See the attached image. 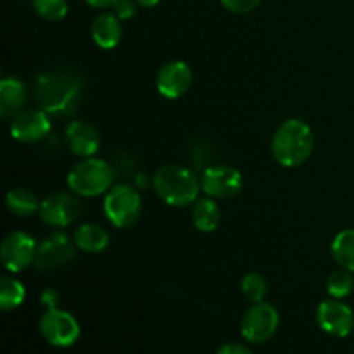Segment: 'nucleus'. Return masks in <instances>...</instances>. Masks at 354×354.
Returning <instances> with one entry per match:
<instances>
[{
  "mask_svg": "<svg viewBox=\"0 0 354 354\" xmlns=\"http://www.w3.org/2000/svg\"><path fill=\"white\" fill-rule=\"evenodd\" d=\"M114 182V168L104 159L83 158L68 173V185L76 196L97 197L109 192Z\"/></svg>",
  "mask_w": 354,
  "mask_h": 354,
  "instance_id": "20e7f679",
  "label": "nucleus"
},
{
  "mask_svg": "<svg viewBox=\"0 0 354 354\" xmlns=\"http://www.w3.org/2000/svg\"><path fill=\"white\" fill-rule=\"evenodd\" d=\"M26 297V289L19 280L14 277H2L0 279V308L3 311H10L19 308Z\"/></svg>",
  "mask_w": 354,
  "mask_h": 354,
  "instance_id": "4be33fe9",
  "label": "nucleus"
},
{
  "mask_svg": "<svg viewBox=\"0 0 354 354\" xmlns=\"http://www.w3.org/2000/svg\"><path fill=\"white\" fill-rule=\"evenodd\" d=\"M315 147V135L310 124L303 120L290 118L283 121L272 138V154L277 162L286 168L301 166L311 156Z\"/></svg>",
  "mask_w": 354,
  "mask_h": 354,
  "instance_id": "f03ea898",
  "label": "nucleus"
},
{
  "mask_svg": "<svg viewBox=\"0 0 354 354\" xmlns=\"http://www.w3.org/2000/svg\"><path fill=\"white\" fill-rule=\"evenodd\" d=\"M38 244L26 232H10L0 245V258L7 272L19 273L33 265Z\"/></svg>",
  "mask_w": 354,
  "mask_h": 354,
  "instance_id": "9d476101",
  "label": "nucleus"
},
{
  "mask_svg": "<svg viewBox=\"0 0 354 354\" xmlns=\"http://www.w3.org/2000/svg\"><path fill=\"white\" fill-rule=\"evenodd\" d=\"M40 332L48 344L55 348H69L78 341L80 324L68 311L52 308L41 315Z\"/></svg>",
  "mask_w": 354,
  "mask_h": 354,
  "instance_id": "6e6552de",
  "label": "nucleus"
},
{
  "mask_svg": "<svg viewBox=\"0 0 354 354\" xmlns=\"http://www.w3.org/2000/svg\"><path fill=\"white\" fill-rule=\"evenodd\" d=\"M279 324V311L273 304L265 303V301L252 303V306L242 317V337L251 344H263L275 335Z\"/></svg>",
  "mask_w": 354,
  "mask_h": 354,
  "instance_id": "423d86ee",
  "label": "nucleus"
},
{
  "mask_svg": "<svg viewBox=\"0 0 354 354\" xmlns=\"http://www.w3.org/2000/svg\"><path fill=\"white\" fill-rule=\"evenodd\" d=\"M354 289V277L353 272L349 270L341 268L335 270L328 275L327 279V292L330 294V297H335V299H344L349 294L353 292Z\"/></svg>",
  "mask_w": 354,
  "mask_h": 354,
  "instance_id": "5701e85b",
  "label": "nucleus"
},
{
  "mask_svg": "<svg viewBox=\"0 0 354 354\" xmlns=\"http://www.w3.org/2000/svg\"><path fill=\"white\" fill-rule=\"evenodd\" d=\"M137 0H114L113 12L120 17L121 21H127L135 16L137 12Z\"/></svg>",
  "mask_w": 354,
  "mask_h": 354,
  "instance_id": "bb28decb",
  "label": "nucleus"
},
{
  "mask_svg": "<svg viewBox=\"0 0 354 354\" xmlns=\"http://www.w3.org/2000/svg\"><path fill=\"white\" fill-rule=\"evenodd\" d=\"M216 354H252V351L248 346L239 344V342H228V344L221 346Z\"/></svg>",
  "mask_w": 354,
  "mask_h": 354,
  "instance_id": "c85d7f7f",
  "label": "nucleus"
},
{
  "mask_svg": "<svg viewBox=\"0 0 354 354\" xmlns=\"http://www.w3.org/2000/svg\"><path fill=\"white\" fill-rule=\"evenodd\" d=\"M332 256L341 268L354 273V228H348L335 235L330 245Z\"/></svg>",
  "mask_w": 354,
  "mask_h": 354,
  "instance_id": "412c9836",
  "label": "nucleus"
},
{
  "mask_svg": "<svg viewBox=\"0 0 354 354\" xmlns=\"http://www.w3.org/2000/svg\"><path fill=\"white\" fill-rule=\"evenodd\" d=\"M28 92L26 86L17 78H3L0 82V116L3 120L16 118L24 111Z\"/></svg>",
  "mask_w": 354,
  "mask_h": 354,
  "instance_id": "dca6fc26",
  "label": "nucleus"
},
{
  "mask_svg": "<svg viewBox=\"0 0 354 354\" xmlns=\"http://www.w3.org/2000/svg\"><path fill=\"white\" fill-rule=\"evenodd\" d=\"M242 187V173L227 165L207 166L201 176V189L211 199H230L241 192Z\"/></svg>",
  "mask_w": 354,
  "mask_h": 354,
  "instance_id": "1a4fd4ad",
  "label": "nucleus"
},
{
  "mask_svg": "<svg viewBox=\"0 0 354 354\" xmlns=\"http://www.w3.org/2000/svg\"><path fill=\"white\" fill-rule=\"evenodd\" d=\"M152 187L159 199L173 207H187L197 199L201 180L182 165H165L152 176Z\"/></svg>",
  "mask_w": 354,
  "mask_h": 354,
  "instance_id": "7ed1b4c3",
  "label": "nucleus"
},
{
  "mask_svg": "<svg viewBox=\"0 0 354 354\" xmlns=\"http://www.w3.org/2000/svg\"><path fill=\"white\" fill-rule=\"evenodd\" d=\"M159 2H161V0H137V3L140 7H154L158 6Z\"/></svg>",
  "mask_w": 354,
  "mask_h": 354,
  "instance_id": "2f4dec72",
  "label": "nucleus"
},
{
  "mask_svg": "<svg viewBox=\"0 0 354 354\" xmlns=\"http://www.w3.org/2000/svg\"><path fill=\"white\" fill-rule=\"evenodd\" d=\"M221 6L232 14H248L261 3V0H220Z\"/></svg>",
  "mask_w": 354,
  "mask_h": 354,
  "instance_id": "a878e982",
  "label": "nucleus"
},
{
  "mask_svg": "<svg viewBox=\"0 0 354 354\" xmlns=\"http://www.w3.org/2000/svg\"><path fill=\"white\" fill-rule=\"evenodd\" d=\"M241 289L242 294L249 301H252V303H261L268 296V282H266V279L261 273L252 272L244 275V279L241 282Z\"/></svg>",
  "mask_w": 354,
  "mask_h": 354,
  "instance_id": "b1692460",
  "label": "nucleus"
},
{
  "mask_svg": "<svg viewBox=\"0 0 354 354\" xmlns=\"http://www.w3.org/2000/svg\"><path fill=\"white\" fill-rule=\"evenodd\" d=\"M33 9L41 19L61 21L68 14V0H33Z\"/></svg>",
  "mask_w": 354,
  "mask_h": 354,
  "instance_id": "393cba45",
  "label": "nucleus"
},
{
  "mask_svg": "<svg viewBox=\"0 0 354 354\" xmlns=\"http://www.w3.org/2000/svg\"><path fill=\"white\" fill-rule=\"evenodd\" d=\"M194 82L192 69L183 61H169L159 69L156 86L165 99L175 100L185 95Z\"/></svg>",
  "mask_w": 354,
  "mask_h": 354,
  "instance_id": "4468645a",
  "label": "nucleus"
},
{
  "mask_svg": "<svg viewBox=\"0 0 354 354\" xmlns=\"http://www.w3.org/2000/svg\"><path fill=\"white\" fill-rule=\"evenodd\" d=\"M75 242L64 232H54L45 241L38 244L37 258H35V270L37 272H52L68 263L75 261L76 251Z\"/></svg>",
  "mask_w": 354,
  "mask_h": 354,
  "instance_id": "9b49d317",
  "label": "nucleus"
},
{
  "mask_svg": "<svg viewBox=\"0 0 354 354\" xmlns=\"http://www.w3.org/2000/svg\"><path fill=\"white\" fill-rule=\"evenodd\" d=\"M40 303L44 304L47 310H52V308H57V303H59V292L55 289H45L44 292L40 294Z\"/></svg>",
  "mask_w": 354,
  "mask_h": 354,
  "instance_id": "cd10ccee",
  "label": "nucleus"
},
{
  "mask_svg": "<svg viewBox=\"0 0 354 354\" xmlns=\"http://www.w3.org/2000/svg\"><path fill=\"white\" fill-rule=\"evenodd\" d=\"M88 6L97 7V9H107V7H113L114 0H85Z\"/></svg>",
  "mask_w": 354,
  "mask_h": 354,
  "instance_id": "c756f323",
  "label": "nucleus"
},
{
  "mask_svg": "<svg viewBox=\"0 0 354 354\" xmlns=\"http://www.w3.org/2000/svg\"><path fill=\"white\" fill-rule=\"evenodd\" d=\"M317 322L320 328L334 337H348L354 330V313L341 299L330 297L317 308Z\"/></svg>",
  "mask_w": 354,
  "mask_h": 354,
  "instance_id": "f8f14e48",
  "label": "nucleus"
},
{
  "mask_svg": "<svg viewBox=\"0 0 354 354\" xmlns=\"http://www.w3.org/2000/svg\"><path fill=\"white\" fill-rule=\"evenodd\" d=\"M109 234L104 227L95 223H83L80 225L73 235V242L82 251L95 254V252H102L104 249L109 245Z\"/></svg>",
  "mask_w": 354,
  "mask_h": 354,
  "instance_id": "a211bd4d",
  "label": "nucleus"
},
{
  "mask_svg": "<svg viewBox=\"0 0 354 354\" xmlns=\"http://www.w3.org/2000/svg\"><path fill=\"white\" fill-rule=\"evenodd\" d=\"M85 82L69 69H50L35 78L33 93L40 109L48 116H71L76 113Z\"/></svg>",
  "mask_w": 354,
  "mask_h": 354,
  "instance_id": "f257e3e1",
  "label": "nucleus"
},
{
  "mask_svg": "<svg viewBox=\"0 0 354 354\" xmlns=\"http://www.w3.org/2000/svg\"><path fill=\"white\" fill-rule=\"evenodd\" d=\"M82 201L75 196V192H54L45 197L40 203L41 221L52 228H66L78 221L82 216Z\"/></svg>",
  "mask_w": 354,
  "mask_h": 354,
  "instance_id": "0eeeda50",
  "label": "nucleus"
},
{
  "mask_svg": "<svg viewBox=\"0 0 354 354\" xmlns=\"http://www.w3.org/2000/svg\"><path fill=\"white\" fill-rule=\"evenodd\" d=\"M142 213V197L138 189L127 183L114 185L104 199V214L118 228L135 225Z\"/></svg>",
  "mask_w": 354,
  "mask_h": 354,
  "instance_id": "39448f33",
  "label": "nucleus"
},
{
  "mask_svg": "<svg viewBox=\"0 0 354 354\" xmlns=\"http://www.w3.org/2000/svg\"><path fill=\"white\" fill-rule=\"evenodd\" d=\"M52 130L50 116L44 109H24L12 118L10 135L21 144L41 142Z\"/></svg>",
  "mask_w": 354,
  "mask_h": 354,
  "instance_id": "ddd939ff",
  "label": "nucleus"
},
{
  "mask_svg": "<svg viewBox=\"0 0 354 354\" xmlns=\"http://www.w3.org/2000/svg\"><path fill=\"white\" fill-rule=\"evenodd\" d=\"M66 142L69 151L80 158H93L100 147V135L88 121H71L66 128Z\"/></svg>",
  "mask_w": 354,
  "mask_h": 354,
  "instance_id": "2eb2a0df",
  "label": "nucleus"
},
{
  "mask_svg": "<svg viewBox=\"0 0 354 354\" xmlns=\"http://www.w3.org/2000/svg\"><path fill=\"white\" fill-rule=\"evenodd\" d=\"M221 221L220 206L214 203V199L206 197V199L196 201L192 209V223L203 234H211L218 228Z\"/></svg>",
  "mask_w": 354,
  "mask_h": 354,
  "instance_id": "6ab92c4d",
  "label": "nucleus"
},
{
  "mask_svg": "<svg viewBox=\"0 0 354 354\" xmlns=\"http://www.w3.org/2000/svg\"><path fill=\"white\" fill-rule=\"evenodd\" d=\"M6 206L10 214L19 218L33 216L35 213L40 211V201L31 190L28 189H12L7 192Z\"/></svg>",
  "mask_w": 354,
  "mask_h": 354,
  "instance_id": "aec40b11",
  "label": "nucleus"
},
{
  "mask_svg": "<svg viewBox=\"0 0 354 354\" xmlns=\"http://www.w3.org/2000/svg\"><path fill=\"white\" fill-rule=\"evenodd\" d=\"M92 38L100 48H114L123 38V26L121 19L114 12H102L93 19Z\"/></svg>",
  "mask_w": 354,
  "mask_h": 354,
  "instance_id": "f3484780",
  "label": "nucleus"
},
{
  "mask_svg": "<svg viewBox=\"0 0 354 354\" xmlns=\"http://www.w3.org/2000/svg\"><path fill=\"white\" fill-rule=\"evenodd\" d=\"M149 185V176L144 175V173H140V175L135 176V187H137L138 190L145 189V187Z\"/></svg>",
  "mask_w": 354,
  "mask_h": 354,
  "instance_id": "7c9ffc66",
  "label": "nucleus"
}]
</instances>
